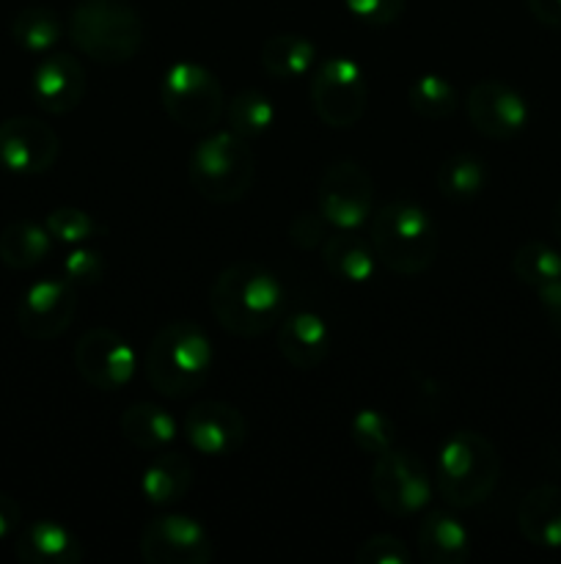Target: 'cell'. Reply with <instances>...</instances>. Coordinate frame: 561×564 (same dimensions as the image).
Listing matches in <instances>:
<instances>
[{"instance_id": "6da1fadb", "label": "cell", "mask_w": 561, "mask_h": 564, "mask_svg": "<svg viewBox=\"0 0 561 564\" xmlns=\"http://www.w3.org/2000/svg\"><path fill=\"white\" fill-rule=\"evenodd\" d=\"M215 319L223 330L240 339H253L280 323L286 292L278 275L258 262H231L220 270L209 295Z\"/></svg>"}, {"instance_id": "7a4b0ae2", "label": "cell", "mask_w": 561, "mask_h": 564, "mask_svg": "<svg viewBox=\"0 0 561 564\" xmlns=\"http://www.w3.org/2000/svg\"><path fill=\"white\" fill-rule=\"evenodd\" d=\"M212 341L196 323L176 319L154 334L146 350V378L168 400H187L212 372Z\"/></svg>"}, {"instance_id": "3957f363", "label": "cell", "mask_w": 561, "mask_h": 564, "mask_svg": "<svg viewBox=\"0 0 561 564\" xmlns=\"http://www.w3.org/2000/svg\"><path fill=\"white\" fill-rule=\"evenodd\" d=\"M501 477V457L493 441L473 430H457L440 444L435 488L457 510H471L493 496Z\"/></svg>"}, {"instance_id": "277c9868", "label": "cell", "mask_w": 561, "mask_h": 564, "mask_svg": "<svg viewBox=\"0 0 561 564\" xmlns=\"http://www.w3.org/2000/svg\"><path fill=\"white\" fill-rule=\"evenodd\" d=\"M374 257L396 275H421L438 257V226L421 204L391 202L372 215Z\"/></svg>"}, {"instance_id": "5b68a950", "label": "cell", "mask_w": 561, "mask_h": 564, "mask_svg": "<svg viewBox=\"0 0 561 564\" xmlns=\"http://www.w3.org/2000/svg\"><path fill=\"white\" fill-rule=\"evenodd\" d=\"M69 39L97 64L119 66L141 50L143 20L127 0H80L69 14Z\"/></svg>"}, {"instance_id": "8992f818", "label": "cell", "mask_w": 561, "mask_h": 564, "mask_svg": "<svg viewBox=\"0 0 561 564\" xmlns=\"http://www.w3.org/2000/svg\"><path fill=\"white\" fill-rule=\"evenodd\" d=\"M187 171L198 196L212 204H234L251 191L256 154L248 147V138L234 130H218L198 141Z\"/></svg>"}, {"instance_id": "52a82bcc", "label": "cell", "mask_w": 561, "mask_h": 564, "mask_svg": "<svg viewBox=\"0 0 561 564\" xmlns=\"http://www.w3.org/2000/svg\"><path fill=\"white\" fill-rule=\"evenodd\" d=\"M160 102L165 113L187 132L212 130L226 113L223 86L218 75L193 61H176L160 83Z\"/></svg>"}, {"instance_id": "ba28073f", "label": "cell", "mask_w": 561, "mask_h": 564, "mask_svg": "<svg viewBox=\"0 0 561 564\" xmlns=\"http://www.w3.org/2000/svg\"><path fill=\"white\" fill-rule=\"evenodd\" d=\"M369 488L380 510L394 518H407L427 510L432 501L435 479L416 455L391 446L374 457Z\"/></svg>"}, {"instance_id": "9c48e42d", "label": "cell", "mask_w": 561, "mask_h": 564, "mask_svg": "<svg viewBox=\"0 0 561 564\" xmlns=\"http://www.w3.org/2000/svg\"><path fill=\"white\" fill-rule=\"evenodd\" d=\"M369 86L361 64L346 55H330L317 66L311 80V105L319 121L333 130H350L366 110Z\"/></svg>"}, {"instance_id": "30bf717a", "label": "cell", "mask_w": 561, "mask_h": 564, "mask_svg": "<svg viewBox=\"0 0 561 564\" xmlns=\"http://www.w3.org/2000/svg\"><path fill=\"white\" fill-rule=\"evenodd\" d=\"M138 554L148 564H207L215 556V540L201 521L170 512L141 529Z\"/></svg>"}, {"instance_id": "8fae6325", "label": "cell", "mask_w": 561, "mask_h": 564, "mask_svg": "<svg viewBox=\"0 0 561 564\" xmlns=\"http://www.w3.org/2000/svg\"><path fill=\"white\" fill-rule=\"evenodd\" d=\"M372 176L355 160H339L322 174L317 193V209L330 229L358 231L372 215Z\"/></svg>"}, {"instance_id": "7c38bea8", "label": "cell", "mask_w": 561, "mask_h": 564, "mask_svg": "<svg viewBox=\"0 0 561 564\" xmlns=\"http://www.w3.org/2000/svg\"><path fill=\"white\" fill-rule=\"evenodd\" d=\"M75 367L94 389L119 391L135 378L138 358L121 334L110 328H91L77 339Z\"/></svg>"}, {"instance_id": "4fadbf2b", "label": "cell", "mask_w": 561, "mask_h": 564, "mask_svg": "<svg viewBox=\"0 0 561 564\" xmlns=\"http://www.w3.org/2000/svg\"><path fill=\"white\" fill-rule=\"evenodd\" d=\"M61 154V138L44 121L33 116H11L0 121V169L9 174L36 176L55 165Z\"/></svg>"}, {"instance_id": "5bb4252c", "label": "cell", "mask_w": 561, "mask_h": 564, "mask_svg": "<svg viewBox=\"0 0 561 564\" xmlns=\"http://www.w3.org/2000/svg\"><path fill=\"white\" fill-rule=\"evenodd\" d=\"M77 292L66 279H44L28 286L16 306V328L31 341H53L72 325Z\"/></svg>"}, {"instance_id": "9a60e30c", "label": "cell", "mask_w": 561, "mask_h": 564, "mask_svg": "<svg viewBox=\"0 0 561 564\" xmlns=\"http://www.w3.org/2000/svg\"><path fill=\"white\" fill-rule=\"evenodd\" d=\"M465 110L473 130L490 141H509L520 135L528 124L526 97L501 80H482L471 86Z\"/></svg>"}, {"instance_id": "2e32d148", "label": "cell", "mask_w": 561, "mask_h": 564, "mask_svg": "<svg viewBox=\"0 0 561 564\" xmlns=\"http://www.w3.org/2000/svg\"><path fill=\"white\" fill-rule=\"evenodd\" d=\"M182 433L198 455L229 457L245 444L248 422L240 408L220 400H204L187 411Z\"/></svg>"}, {"instance_id": "e0dca14e", "label": "cell", "mask_w": 561, "mask_h": 564, "mask_svg": "<svg viewBox=\"0 0 561 564\" xmlns=\"http://www.w3.org/2000/svg\"><path fill=\"white\" fill-rule=\"evenodd\" d=\"M31 91L44 113H72L86 97V69L75 55L50 53L33 69Z\"/></svg>"}, {"instance_id": "ac0fdd59", "label": "cell", "mask_w": 561, "mask_h": 564, "mask_svg": "<svg viewBox=\"0 0 561 564\" xmlns=\"http://www.w3.org/2000/svg\"><path fill=\"white\" fill-rule=\"evenodd\" d=\"M328 350L330 330L317 312H295L280 319L278 352L295 369H317Z\"/></svg>"}, {"instance_id": "d6986e66", "label": "cell", "mask_w": 561, "mask_h": 564, "mask_svg": "<svg viewBox=\"0 0 561 564\" xmlns=\"http://www.w3.org/2000/svg\"><path fill=\"white\" fill-rule=\"evenodd\" d=\"M14 554L25 564H77L82 545L64 523L33 521L16 534Z\"/></svg>"}, {"instance_id": "ffe728a7", "label": "cell", "mask_w": 561, "mask_h": 564, "mask_svg": "<svg viewBox=\"0 0 561 564\" xmlns=\"http://www.w3.org/2000/svg\"><path fill=\"white\" fill-rule=\"evenodd\" d=\"M416 549L427 564H465L471 560V534L451 512L432 510L418 523Z\"/></svg>"}, {"instance_id": "44dd1931", "label": "cell", "mask_w": 561, "mask_h": 564, "mask_svg": "<svg viewBox=\"0 0 561 564\" xmlns=\"http://www.w3.org/2000/svg\"><path fill=\"white\" fill-rule=\"evenodd\" d=\"M520 534L537 549H561V485H539L517 507Z\"/></svg>"}, {"instance_id": "7402d4cb", "label": "cell", "mask_w": 561, "mask_h": 564, "mask_svg": "<svg viewBox=\"0 0 561 564\" xmlns=\"http://www.w3.org/2000/svg\"><path fill=\"white\" fill-rule=\"evenodd\" d=\"M322 262L336 279L350 284H366L374 275V248L355 231L333 229L322 242Z\"/></svg>"}, {"instance_id": "603a6c76", "label": "cell", "mask_w": 561, "mask_h": 564, "mask_svg": "<svg viewBox=\"0 0 561 564\" xmlns=\"http://www.w3.org/2000/svg\"><path fill=\"white\" fill-rule=\"evenodd\" d=\"M193 485V463L179 452H157L154 460L143 468V499L154 507L176 505L187 496Z\"/></svg>"}, {"instance_id": "cb8c5ba5", "label": "cell", "mask_w": 561, "mask_h": 564, "mask_svg": "<svg viewBox=\"0 0 561 564\" xmlns=\"http://www.w3.org/2000/svg\"><path fill=\"white\" fill-rule=\"evenodd\" d=\"M119 424L124 438L135 449L152 452V455L168 449L176 441V435H179L176 419L165 408L154 405V402H135V405H130L121 413Z\"/></svg>"}, {"instance_id": "d4e9b609", "label": "cell", "mask_w": 561, "mask_h": 564, "mask_svg": "<svg viewBox=\"0 0 561 564\" xmlns=\"http://www.w3.org/2000/svg\"><path fill=\"white\" fill-rule=\"evenodd\" d=\"M53 251V235L47 226L33 220H14L0 231V262L11 270H31Z\"/></svg>"}, {"instance_id": "484cf974", "label": "cell", "mask_w": 561, "mask_h": 564, "mask_svg": "<svg viewBox=\"0 0 561 564\" xmlns=\"http://www.w3.org/2000/svg\"><path fill=\"white\" fill-rule=\"evenodd\" d=\"M317 61V47L300 33H275L262 44V66L275 80H300Z\"/></svg>"}, {"instance_id": "4316f807", "label": "cell", "mask_w": 561, "mask_h": 564, "mask_svg": "<svg viewBox=\"0 0 561 564\" xmlns=\"http://www.w3.org/2000/svg\"><path fill=\"white\" fill-rule=\"evenodd\" d=\"M435 182L446 202H471L487 185V165L476 154L457 152L440 163Z\"/></svg>"}, {"instance_id": "83f0119b", "label": "cell", "mask_w": 561, "mask_h": 564, "mask_svg": "<svg viewBox=\"0 0 561 564\" xmlns=\"http://www.w3.org/2000/svg\"><path fill=\"white\" fill-rule=\"evenodd\" d=\"M226 121H229V130H234L242 138H258L264 132L273 130L275 124V105L258 88H245V91L234 94V97L226 102Z\"/></svg>"}, {"instance_id": "f1b7e54d", "label": "cell", "mask_w": 561, "mask_h": 564, "mask_svg": "<svg viewBox=\"0 0 561 564\" xmlns=\"http://www.w3.org/2000/svg\"><path fill=\"white\" fill-rule=\"evenodd\" d=\"M11 36L25 53L44 55L58 47L61 36H64V25H61L58 14L47 6H28L11 20Z\"/></svg>"}, {"instance_id": "f546056e", "label": "cell", "mask_w": 561, "mask_h": 564, "mask_svg": "<svg viewBox=\"0 0 561 564\" xmlns=\"http://www.w3.org/2000/svg\"><path fill=\"white\" fill-rule=\"evenodd\" d=\"M407 99H410V108L421 119L429 121L449 119L457 105H460V94H457L454 83L446 80L443 75H435V72L418 75L407 88Z\"/></svg>"}, {"instance_id": "4dcf8cb0", "label": "cell", "mask_w": 561, "mask_h": 564, "mask_svg": "<svg viewBox=\"0 0 561 564\" xmlns=\"http://www.w3.org/2000/svg\"><path fill=\"white\" fill-rule=\"evenodd\" d=\"M512 273L517 275L520 284L539 290V286L550 284L561 275V253L550 248L548 242H522L512 257Z\"/></svg>"}, {"instance_id": "1f68e13d", "label": "cell", "mask_w": 561, "mask_h": 564, "mask_svg": "<svg viewBox=\"0 0 561 564\" xmlns=\"http://www.w3.org/2000/svg\"><path fill=\"white\" fill-rule=\"evenodd\" d=\"M350 438L358 449L377 457L394 446V422L377 408H361L350 419Z\"/></svg>"}, {"instance_id": "d6a6232c", "label": "cell", "mask_w": 561, "mask_h": 564, "mask_svg": "<svg viewBox=\"0 0 561 564\" xmlns=\"http://www.w3.org/2000/svg\"><path fill=\"white\" fill-rule=\"evenodd\" d=\"M44 226L53 235V240L66 242V246H82V242L94 240V237L105 235V226L94 218L91 213H82L75 207H61L44 218Z\"/></svg>"}, {"instance_id": "836d02e7", "label": "cell", "mask_w": 561, "mask_h": 564, "mask_svg": "<svg viewBox=\"0 0 561 564\" xmlns=\"http://www.w3.org/2000/svg\"><path fill=\"white\" fill-rule=\"evenodd\" d=\"M358 564H407L413 562V549L396 534H374L355 551Z\"/></svg>"}, {"instance_id": "e575fe53", "label": "cell", "mask_w": 561, "mask_h": 564, "mask_svg": "<svg viewBox=\"0 0 561 564\" xmlns=\"http://www.w3.org/2000/svg\"><path fill=\"white\" fill-rule=\"evenodd\" d=\"M105 275V259L99 251L86 246H75L64 257V279L72 286H94L99 284Z\"/></svg>"}, {"instance_id": "d590c367", "label": "cell", "mask_w": 561, "mask_h": 564, "mask_svg": "<svg viewBox=\"0 0 561 564\" xmlns=\"http://www.w3.org/2000/svg\"><path fill=\"white\" fill-rule=\"evenodd\" d=\"M405 3L407 0H344L346 11L369 28L394 25L405 11Z\"/></svg>"}, {"instance_id": "8d00e7d4", "label": "cell", "mask_w": 561, "mask_h": 564, "mask_svg": "<svg viewBox=\"0 0 561 564\" xmlns=\"http://www.w3.org/2000/svg\"><path fill=\"white\" fill-rule=\"evenodd\" d=\"M328 220L317 213H302L297 215L295 220H292L289 226V240L295 242L297 248H306V251H311V248L322 246L324 237H328Z\"/></svg>"}, {"instance_id": "74e56055", "label": "cell", "mask_w": 561, "mask_h": 564, "mask_svg": "<svg viewBox=\"0 0 561 564\" xmlns=\"http://www.w3.org/2000/svg\"><path fill=\"white\" fill-rule=\"evenodd\" d=\"M537 292L539 297V306H542L544 317H548V325L556 330V334L561 336V275L556 281H550V284L539 286Z\"/></svg>"}, {"instance_id": "f35d334b", "label": "cell", "mask_w": 561, "mask_h": 564, "mask_svg": "<svg viewBox=\"0 0 561 564\" xmlns=\"http://www.w3.org/2000/svg\"><path fill=\"white\" fill-rule=\"evenodd\" d=\"M22 529V510L11 496L0 494V540L11 538Z\"/></svg>"}, {"instance_id": "ab89813d", "label": "cell", "mask_w": 561, "mask_h": 564, "mask_svg": "<svg viewBox=\"0 0 561 564\" xmlns=\"http://www.w3.org/2000/svg\"><path fill=\"white\" fill-rule=\"evenodd\" d=\"M528 11L537 22L561 31V0H528Z\"/></svg>"}, {"instance_id": "60d3db41", "label": "cell", "mask_w": 561, "mask_h": 564, "mask_svg": "<svg viewBox=\"0 0 561 564\" xmlns=\"http://www.w3.org/2000/svg\"><path fill=\"white\" fill-rule=\"evenodd\" d=\"M550 226H553V235H556V240L561 242V196H559V202H556V207H553V215H550Z\"/></svg>"}]
</instances>
